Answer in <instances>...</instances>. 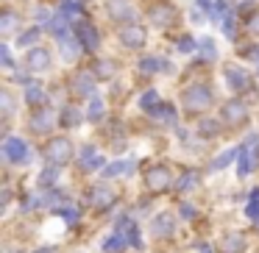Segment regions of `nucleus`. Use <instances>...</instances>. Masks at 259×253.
I'll use <instances>...</instances> for the list:
<instances>
[{
    "mask_svg": "<svg viewBox=\"0 0 259 253\" xmlns=\"http://www.w3.org/2000/svg\"><path fill=\"white\" fill-rule=\"evenodd\" d=\"M70 153H73V145H70L67 136H53L45 145V159L51 164H64L70 159Z\"/></svg>",
    "mask_w": 259,
    "mask_h": 253,
    "instance_id": "nucleus-1",
    "label": "nucleus"
},
{
    "mask_svg": "<svg viewBox=\"0 0 259 253\" xmlns=\"http://www.w3.org/2000/svg\"><path fill=\"white\" fill-rule=\"evenodd\" d=\"M209 103H212V92H209L206 86H192V89L184 92V109L192 112V114L203 112Z\"/></svg>",
    "mask_w": 259,
    "mask_h": 253,
    "instance_id": "nucleus-2",
    "label": "nucleus"
},
{
    "mask_svg": "<svg viewBox=\"0 0 259 253\" xmlns=\"http://www.w3.org/2000/svg\"><path fill=\"white\" fill-rule=\"evenodd\" d=\"M240 167H237V173L240 175H245V173H251L253 167H256V162H259V136L253 134V136H248V142L242 145V150H240Z\"/></svg>",
    "mask_w": 259,
    "mask_h": 253,
    "instance_id": "nucleus-3",
    "label": "nucleus"
},
{
    "mask_svg": "<svg viewBox=\"0 0 259 253\" xmlns=\"http://www.w3.org/2000/svg\"><path fill=\"white\" fill-rule=\"evenodd\" d=\"M3 156L14 164H25L28 162V145L20 136H6L3 139Z\"/></svg>",
    "mask_w": 259,
    "mask_h": 253,
    "instance_id": "nucleus-4",
    "label": "nucleus"
},
{
    "mask_svg": "<svg viewBox=\"0 0 259 253\" xmlns=\"http://www.w3.org/2000/svg\"><path fill=\"white\" fill-rule=\"evenodd\" d=\"M145 184H148V189H151V192H164V189L170 186V170L164 167V164H159V167L148 170Z\"/></svg>",
    "mask_w": 259,
    "mask_h": 253,
    "instance_id": "nucleus-5",
    "label": "nucleus"
},
{
    "mask_svg": "<svg viewBox=\"0 0 259 253\" xmlns=\"http://www.w3.org/2000/svg\"><path fill=\"white\" fill-rule=\"evenodd\" d=\"M151 20L159 25V28H167V25L176 23V9L162 0V3H156V6L151 9Z\"/></svg>",
    "mask_w": 259,
    "mask_h": 253,
    "instance_id": "nucleus-6",
    "label": "nucleus"
},
{
    "mask_svg": "<svg viewBox=\"0 0 259 253\" xmlns=\"http://www.w3.org/2000/svg\"><path fill=\"white\" fill-rule=\"evenodd\" d=\"M120 39L125 47H142L145 45V28L142 25H123L120 28Z\"/></svg>",
    "mask_w": 259,
    "mask_h": 253,
    "instance_id": "nucleus-7",
    "label": "nucleus"
},
{
    "mask_svg": "<svg viewBox=\"0 0 259 253\" xmlns=\"http://www.w3.org/2000/svg\"><path fill=\"white\" fill-rule=\"evenodd\" d=\"M245 106H242L240 100H231V103H226L223 106V123L226 125H240L242 120H245Z\"/></svg>",
    "mask_w": 259,
    "mask_h": 253,
    "instance_id": "nucleus-8",
    "label": "nucleus"
},
{
    "mask_svg": "<svg viewBox=\"0 0 259 253\" xmlns=\"http://www.w3.org/2000/svg\"><path fill=\"white\" fill-rule=\"evenodd\" d=\"M75 34H78L81 47H84V50H95V47H98V31L92 28L90 23H78V25H75Z\"/></svg>",
    "mask_w": 259,
    "mask_h": 253,
    "instance_id": "nucleus-9",
    "label": "nucleus"
},
{
    "mask_svg": "<svg viewBox=\"0 0 259 253\" xmlns=\"http://www.w3.org/2000/svg\"><path fill=\"white\" fill-rule=\"evenodd\" d=\"M90 200L95 203V206H112L114 203V192H112V186H103V184H98V186H92L90 189Z\"/></svg>",
    "mask_w": 259,
    "mask_h": 253,
    "instance_id": "nucleus-10",
    "label": "nucleus"
},
{
    "mask_svg": "<svg viewBox=\"0 0 259 253\" xmlns=\"http://www.w3.org/2000/svg\"><path fill=\"white\" fill-rule=\"evenodd\" d=\"M48 64H51V56H48L45 47H34V50L28 53V70L42 73V70H48Z\"/></svg>",
    "mask_w": 259,
    "mask_h": 253,
    "instance_id": "nucleus-11",
    "label": "nucleus"
},
{
    "mask_svg": "<svg viewBox=\"0 0 259 253\" xmlns=\"http://www.w3.org/2000/svg\"><path fill=\"white\" fill-rule=\"evenodd\" d=\"M226 81L231 84V89H245L248 86V73L240 67H226Z\"/></svg>",
    "mask_w": 259,
    "mask_h": 253,
    "instance_id": "nucleus-12",
    "label": "nucleus"
},
{
    "mask_svg": "<svg viewBox=\"0 0 259 253\" xmlns=\"http://www.w3.org/2000/svg\"><path fill=\"white\" fill-rule=\"evenodd\" d=\"M153 234L156 236H170L173 234V214H159L153 220Z\"/></svg>",
    "mask_w": 259,
    "mask_h": 253,
    "instance_id": "nucleus-13",
    "label": "nucleus"
},
{
    "mask_svg": "<svg viewBox=\"0 0 259 253\" xmlns=\"http://www.w3.org/2000/svg\"><path fill=\"white\" fill-rule=\"evenodd\" d=\"M53 128V114L51 112H39L34 117V123H31V131L34 134H45V131H51Z\"/></svg>",
    "mask_w": 259,
    "mask_h": 253,
    "instance_id": "nucleus-14",
    "label": "nucleus"
},
{
    "mask_svg": "<svg viewBox=\"0 0 259 253\" xmlns=\"http://www.w3.org/2000/svg\"><path fill=\"white\" fill-rule=\"evenodd\" d=\"M73 86H75V92H78V95H84V97H92L95 95V89H92V81H90V75L87 73H78L73 78Z\"/></svg>",
    "mask_w": 259,
    "mask_h": 253,
    "instance_id": "nucleus-15",
    "label": "nucleus"
},
{
    "mask_svg": "<svg viewBox=\"0 0 259 253\" xmlns=\"http://www.w3.org/2000/svg\"><path fill=\"white\" fill-rule=\"evenodd\" d=\"M125 245H128V239H125L123 234H117V231L103 239V250H106V253H117V250H123Z\"/></svg>",
    "mask_w": 259,
    "mask_h": 253,
    "instance_id": "nucleus-16",
    "label": "nucleus"
},
{
    "mask_svg": "<svg viewBox=\"0 0 259 253\" xmlns=\"http://www.w3.org/2000/svg\"><path fill=\"white\" fill-rule=\"evenodd\" d=\"M131 167H134L131 162H114V164H109V167H103V175H106V178H114V175H120V173H128Z\"/></svg>",
    "mask_w": 259,
    "mask_h": 253,
    "instance_id": "nucleus-17",
    "label": "nucleus"
},
{
    "mask_svg": "<svg viewBox=\"0 0 259 253\" xmlns=\"http://www.w3.org/2000/svg\"><path fill=\"white\" fill-rule=\"evenodd\" d=\"M245 214H248L251 220H259V189L251 192V203L245 206Z\"/></svg>",
    "mask_w": 259,
    "mask_h": 253,
    "instance_id": "nucleus-18",
    "label": "nucleus"
},
{
    "mask_svg": "<svg viewBox=\"0 0 259 253\" xmlns=\"http://www.w3.org/2000/svg\"><path fill=\"white\" fill-rule=\"evenodd\" d=\"M87 117H90L92 123H98V120L103 117V103L98 100V97H92V106H90V112H87Z\"/></svg>",
    "mask_w": 259,
    "mask_h": 253,
    "instance_id": "nucleus-19",
    "label": "nucleus"
},
{
    "mask_svg": "<svg viewBox=\"0 0 259 253\" xmlns=\"http://www.w3.org/2000/svg\"><path fill=\"white\" fill-rule=\"evenodd\" d=\"M195 178H198V173H195V170H187V173L181 175L179 189H181V192H184V189H192V186H195Z\"/></svg>",
    "mask_w": 259,
    "mask_h": 253,
    "instance_id": "nucleus-20",
    "label": "nucleus"
},
{
    "mask_svg": "<svg viewBox=\"0 0 259 253\" xmlns=\"http://www.w3.org/2000/svg\"><path fill=\"white\" fill-rule=\"evenodd\" d=\"M59 39H62V53H64V59H67V62H73L75 56H78V50H75V42H70V39H64V36H59Z\"/></svg>",
    "mask_w": 259,
    "mask_h": 253,
    "instance_id": "nucleus-21",
    "label": "nucleus"
},
{
    "mask_svg": "<svg viewBox=\"0 0 259 253\" xmlns=\"http://www.w3.org/2000/svg\"><path fill=\"white\" fill-rule=\"evenodd\" d=\"M240 150H226L223 156H218V162H212V170H220V167H226V164H231V159L237 156Z\"/></svg>",
    "mask_w": 259,
    "mask_h": 253,
    "instance_id": "nucleus-22",
    "label": "nucleus"
},
{
    "mask_svg": "<svg viewBox=\"0 0 259 253\" xmlns=\"http://www.w3.org/2000/svg\"><path fill=\"white\" fill-rule=\"evenodd\" d=\"M59 214H62V217L67 220L70 225H73V223H78V209H73V206H64V209H59Z\"/></svg>",
    "mask_w": 259,
    "mask_h": 253,
    "instance_id": "nucleus-23",
    "label": "nucleus"
},
{
    "mask_svg": "<svg viewBox=\"0 0 259 253\" xmlns=\"http://www.w3.org/2000/svg\"><path fill=\"white\" fill-rule=\"evenodd\" d=\"M98 75H101V78H112L114 75V62H101L98 64Z\"/></svg>",
    "mask_w": 259,
    "mask_h": 253,
    "instance_id": "nucleus-24",
    "label": "nucleus"
},
{
    "mask_svg": "<svg viewBox=\"0 0 259 253\" xmlns=\"http://www.w3.org/2000/svg\"><path fill=\"white\" fill-rule=\"evenodd\" d=\"M64 125H78L81 123V117H78V112H75V109H64Z\"/></svg>",
    "mask_w": 259,
    "mask_h": 253,
    "instance_id": "nucleus-25",
    "label": "nucleus"
},
{
    "mask_svg": "<svg viewBox=\"0 0 259 253\" xmlns=\"http://www.w3.org/2000/svg\"><path fill=\"white\" fill-rule=\"evenodd\" d=\"M153 103H159V95H156V92H153V89H151V92H145V95H142V100H140V106H142V109H151V106H153Z\"/></svg>",
    "mask_w": 259,
    "mask_h": 253,
    "instance_id": "nucleus-26",
    "label": "nucleus"
},
{
    "mask_svg": "<svg viewBox=\"0 0 259 253\" xmlns=\"http://www.w3.org/2000/svg\"><path fill=\"white\" fill-rule=\"evenodd\" d=\"M140 67H142V73L151 75V73H156V70H159V62H156V59H142Z\"/></svg>",
    "mask_w": 259,
    "mask_h": 253,
    "instance_id": "nucleus-27",
    "label": "nucleus"
},
{
    "mask_svg": "<svg viewBox=\"0 0 259 253\" xmlns=\"http://www.w3.org/2000/svg\"><path fill=\"white\" fill-rule=\"evenodd\" d=\"M198 131H203V134H206V139H212V136L218 134V125H214V123H206V120H203V123L198 125Z\"/></svg>",
    "mask_w": 259,
    "mask_h": 253,
    "instance_id": "nucleus-28",
    "label": "nucleus"
},
{
    "mask_svg": "<svg viewBox=\"0 0 259 253\" xmlns=\"http://www.w3.org/2000/svg\"><path fill=\"white\" fill-rule=\"evenodd\" d=\"M64 14H81V3H75V0H64Z\"/></svg>",
    "mask_w": 259,
    "mask_h": 253,
    "instance_id": "nucleus-29",
    "label": "nucleus"
},
{
    "mask_svg": "<svg viewBox=\"0 0 259 253\" xmlns=\"http://www.w3.org/2000/svg\"><path fill=\"white\" fill-rule=\"evenodd\" d=\"M53 178H56V170H42V175H39L42 186H51V184H53Z\"/></svg>",
    "mask_w": 259,
    "mask_h": 253,
    "instance_id": "nucleus-30",
    "label": "nucleus"
},
{
    "mask_svg": "<svg viewBox=\"0 0 259 253\" xmlns=\"http://www.w3.org/2000/svg\"><path fill=\"white\" fill-rule=\"evenodd\" d=\"M42 97H45V95H42L39 86H31V89H28V103H39Z\"/></svg>",
    "mask_w": 259,
    "mask_h": 253,
    "instance_id": "nucleus-31",
    "label": "nucleus"
},
{
    "mask_svg": "<svg viewBox=\"0 0 259 253\" xmlns=\"http://www.w3.org/2000/svg\"><path fill=\"white\" fill-rule=\"evenodd\" d=\"M109 14H112V17H125V14H128V6H109Z\"/></svg>",
    "mask_w": 259,
    "mask_h": 253,
    "instance_id": "nucleus-32",
    "label": "nucleus"
},
{
    "mask_svg": "<svg viewBox=\"0 0 259 253\" xmlns=\"http://www.w3.org/2000/svg\"><path fill=\"white\" fill-rule=\"evenodd\" d=\"M248 31H251V34H256V36H259V12L253 14L251 20H248Z\"/></svg>",
    "mask_w": 259,
    "mask_h": 253,
    "instance_id": "nucleus-33",
    "label": "nucleus"
},
{
    "mask_svg": "<svg viewBox=\"0 0 259 253\" xmlns=\"http://www.w3.org/2000/svg\"><path fill=\"white\" fill-rule=\"evenodd\" d=\"M201 45H203V53H206V59H214V42H212V39H203Z\"/></svg>",
    "mask_w": 259,
    "mask_h": 253,
    "instance_id": "nucleus-34",
    "label": "nucleus"
},
{
    "mask_svg": "<svg viewBox=\"0 0 259 253\" xmlns=\"http://www.w3.org/2000/svg\"><path fill=\"white\" fill-rule=\"evenodd\" d=\"M36 36H39V31H28V34H23V36H20V45H28V42H34L36 39Z\"/></svg>",
    "mask_w": 259,
    "mask_h": 253,
    "instance_id": "nucleus-35",
    "label": "nucleus"
},
{
    "mask_svg": "<svg viewBox=\"0 0 259 253\" xmlns=\"http://www.w3.org/2000/svg\"><path fill=\"white\" fill-rule=\"evenodd\" d=\"M14 23H17V17H14L12 12H9L6 17H3V31H12V28H14Z\"/></svg>",
    "mask_w": 259,
    "mask_h": 253,
    "instance_id": "nucleus-36",
    "label": "nucleus"
},
{
    "mask_svg": "<svg viewBox=\"0 0 259 253\" xmlns=\"http://www.w3.org/2000/svg\"><path fill=\"white\" fill-rule=\"evenodd\" d=\"M0 62H3V64H6V67H12V53H9V47H0Z\"/></svg>",
    "mask_w": 259,
    "mask_h": 253,
    "instance_id": "nucleus-37",
    "label": "nucleus"
},
{
    "mask_svg": "<svg viewBox=\"0 0 259 253\" xmlns=\"http://www.w3.org/2000/svg\"><path fill=\"white\" fill-rule=\"evenodd\" d=\"M226 12H229V6H226L223 0H220V3H218V9H214V17H218V20H220V17H223V14H226Z\"/></svg>",
    "mask_w": 259,
    "mask_h": 253,
    "instance_id": "nucleus-38",
    "label": "nucleus"
},
{
    "mask_svg": "<svg viewBox=\"0 0 259 253\" xmlns=\"http://www.w3.org/2000/svg\"><path fill=\"white\" fill-rule=\"evenodd\" d=\"M3 109H6V114H12V97H9V92H3Z\"/></svg>",
    "mask_w": 259,
    "mask_h": 253,
    "instance_id": "nucleus-39",
    "label": "nucleus"
},
{
    "mask_svg": "<svg viewBox=\"0 0 259 253\" xmlns=\"http://www.w3.org/2000/svg\"><path fill=\"white\" fill-rule=\"evenodd\" d=\"M181 50H192V39H190V36H181Z\"/></svg>",
    "mask_w": 259,
    "mask_h": 253,
    "instance_id": "nucleus-40",
    "label": "nucleus"
},
{
    "mask_svg": "<svg viewBox=\"0 0 259 253\" xmlns=\"http://www.w3.org/2000/svg\"><path fill=\"white\" fill-rule=\"evenodd\" d=\"M181 212H184V217H192V214H195V209H192V206H184Z\"/></svg>",
    "mask_w": 259,
    "mask_h": 253,
    "instance_id": "nucleus-41",
    "label": "nucleus"
},
{
    "mask_svg": "<svg viewBox=\"0 0 259 253\" xmlns=\"http://www.w3.org/2000/svg\"><path fill=\"white\" fill-rule=\"evenodd\" d=\"M198 3H201L203 9H209V0H198Z\"/></svg>",
    "mask_w": 259,
    "mask_h": 253,
    "instance_id": "nucleus-42",
    "label": "nucleus"
}]
</instances>
